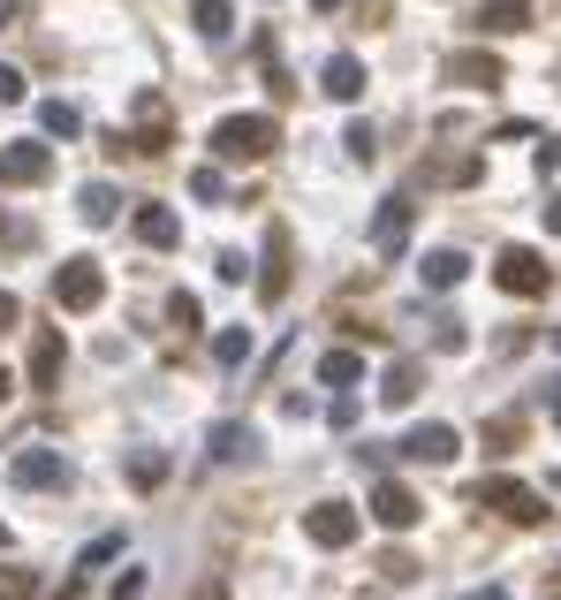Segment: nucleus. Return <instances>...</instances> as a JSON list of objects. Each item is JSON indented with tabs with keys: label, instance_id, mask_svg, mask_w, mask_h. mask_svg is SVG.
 <instances>
[{
	"label": "nucleus",
	"instance_id": "obj_30",
	"mask_svg": "<svg viewBox=\"0 0 561 600\" xmlns=\"http://www.w3.org/2000/svg\"><path fill=\"white\" fill-rule=\"evenodd\" d=\"M470 334H463V319H432V350H463Z\"/></svg>",
	"mask_w": 561,
	"mask_h": 600
},
{
	"label": "nucleus",
	"instance_id": "obj_23",
	"mask_svg": "<svg viewBox=\"0 0 561 600\" xmlns=\"http://www.w3.org/2000/svg\"><path fill=\"white\" fill-rule=\"evenodd\" d=\"M159 479H167V456H159V449H138V456H130V486H138V494H152Z\"/></svg>",
	"mask_w": 561,
	"mask_h": 600
},
{
	"label": "nucleus",
	"instance_id": "obj_17",
	"mask_svg": "<svg viewBox=\"0 0 561 600\" xmlns=\"http://www.w3.org/2000/svg\"><path fill=\"white\" fill-rule=\"evenodd\" d=\"M138 236L152 244V251H175V244H182V221H175L167 205H144V213H138Z\"/></svg>",
	"mask_w": 561,
	"mask_h": 600
},
{
	"label": "nucleus",
	"instance_id": "obj_19",
	"mask_svg": "<svg viewBox=\"0 0 561 600\" xmlns=\"http://www.w3.org/2000/svg\"><path fill=\"white\" fill-rule=\"evenodd\" d=\"M470 274V259L463 251H425V290H455Z\"/></svg>",
	"mask_w": 561,
	"mask_h": 600
},
{
	"label": "nucleus",
	"instance_id": "obj_15",
	"mask_svg": "<svg viewBox=\"0 0 561 600\" xmlns=\"http://www.w3.org/2000/svg\"><path fill=\"white\" fill-rule=\"evenodd\" d=\"M418 357H395V365H387V380H380V403H387V411H410V403H418Z\"/></svg>",
	"mask_w": 561,
	"mask_h": 600
},
{
	"label": "nucleus",
	"instance_id": "obj_9",
	"mask_svg": "<svg viewBox=\"0 0 561 600\" xmlns=\"http://www.w3.org/2000/svg\"><path fill=\"white\" fill-rule=\"evenodd\" d=\"M288 251H296V244H288V221H274V228H266V267H259V297L266 304L288 297Z\"/></svg>",
	"mask_w": 561,
	"mask_h": 600
},
{
	"label": "nucleus",
	"instance_id": "obj_12",
	"mask_svg": "<svg viewBox=\"0 0 561 600\" xmlns=\"http://www.w3.org/2000/svg\"><path fill=\"white\" fill-rule=\"evenodd\" d=\"M447 77H455V84H470V92H493V84H509L501 54H447Z\"/></svg>",
	"mask_w": 561,
	"mask_h": 600
},
{
	"label": "nucleus",
	"instance_id": "obj_7",
	"mask_svg": "<svg viewBox=\"0 0 561 600\" xmlns=\"http://www.w3.org/2000/svg\"><path fill=\"white\" fill-rule=\"evenodd\" d=\"M372 517H380L387 532H410L425 509H418V494H410L403 479H380V486H372Z\"/></svg>",
	"mask_w": 561,
	"mask_h": 600
},
{
	"label": "nucleus",
	"instance_id": "obj_4",
	"mask_svg": "<svg viewBox=\"0 0 561 600\" xmlns=\"http://www.w3.org/2000/svg\"><path fill=\"white\" fill-rule=\"evenodd\" d=\"M99 297H107L99 259H61V274H53V304H61V311H92Z\"/></svg>",
	"mask_w": 561,
	"mask_h": 600
},
{
	"label": "nucleus",
	"instance_id": "obj_32",
	"mask_svg": "<svg viewBox=\"0 0 561 600\" xmlns=\"http://www.w3.org/2000/svg\"><path fill=\"white\" fill-rule=\"evenodd\" d=\"M167 319H175L182 334H198V297H175V304H167Z\"/></svg>",
	"mask_w": 561,
	"mask_h": 600
},
{
	"label": "nucleus",
	"instance_id": "obj_40",
	"mask_svg": "<svg viewBox=\"0 0 561 600\" xmlns=\"http://www.w3.org/2000/svg\"><path fill=\"white\" fill-rule=\"evenodd\" d=\"M0 396H8V373H0Z\"/></svg>",
	"mask_w": 561,
	"mask_h": 600
},
{
	"label": "nucleus",
	"instance_id": "obj_29",
	"mask_svg": "<svg viewBox=\"0 0 561 600\" xmlns=\"http://www.w3.org/2000/svg\"><path fill=\"white\" fill-rule=\"evenodd\" d=\"M342 145H349V160H372L380 138H372V122H349V138H342Z\"/></svg>",
	"mask_w": 561,
	"mask_h": 600
},
{
	"label": "nucleus",
	"instance_id": "obj_33",
	"mask_svg": "<svg viewBox=\"0 0 561 600\" xmlns=\"http://www.w3.org/2000/svg\"><path fill=\"white\" fill-rule=\"evenodd\" d=\"M138 593H144V570H130V578L115 586V600H138Z\"/></svg>",
	"mask_w": 561,
	"mask_h": 600
},
{
	"label": "nucleus",
	"instance_id": "obj_24",
	"mask_svg": "<svg viewBox=\"0 0 561 600\" xmlns=\"http://www.w3.org/2000/svg\"><path fill=\"white\" fill-rule=\"evenodd\" d=\"M38 122H46L53 138H76V130H84V115H76L69 99H46V107H38Z\"/></svg>",
	"mask_w": 561,
	"mask_h": 600
},
{
	"label": "nucleus",
	"instance_id": "obj_2",
	"mask_svg": "<svg viewBox=\"0 0 561 600\" xmlns=\"http://www.w3.org/2000/svg\"><path fill=\"white\" fill-rule=\"evenodd\" d=\"M470 502L493 509V517H509V525H547V502H539L532 486H516V479H478Z\"/></svg>",
	"mask_w": 561,
	"mask_h": 600
},
{
	"label": "nucleus",
	"instance_id": "obj_28",
	"mask_svg": "<svg viewBox=\"0 0 561 600\" xmlns=\"http://www.w3.org/2000/svg\"><path fill=\"white\" fill-rule=\"evenodd\" d=\"M190 190H198L205 205H220V198H228V183H220V167H198V175H190Z\"/></svg>",
	"mask_w": 561,
	"mask_h": 600
},
{
	"label": "nucleus",
	"instance_id": "obj_20",
	"mask_svg": "<svg viewBox=\"0 0 561 600\" xmlns=\"http://www.w3.org/2000/svg\"><path fill=\"white\" fill-rule=\"evenodd\" d=\"M76 213H84V221H92V228H107V221H115V213H122V198H115V190H107V183H84V198H76Z\"/></svg>",
	"mask_w": 561,
	"mask_h": 600
},
{
	"label": "nucleus",
	"instance_id": "obj_39",
	"mask_svg": "<svg viewBox=\"0 0 561 600\" xmlns=\"http://www.w3.org/2000/svg\"><path fill=\"white\" fill-rule=\"evenodd\" d=\"M8 15H15V0H0V23H8Z\"/></svg>",
	"mask_w": 561,
	"mask_h": 600
},
{
	"label": "nucleus",
	"instance_id": "obj_21",
	"mask_svg": "<svg viewBox=\"0 0 561 600\" xmlns=\"http://www.w3.org/2000/svg\"><path fill=\"white\" fill-rule=\"evenodd\" d=\"M319 380H326V388H349V380H365V357H357V350H326V357H319Z\"/></svg>",
	"mask_w": 561,
	"mask_h": 600
},
{
	"label": "nucleus",
	"instance_id": "obj_8",
	"mask_svg": "<svg viewBox=\"0 0 561 600\" xmlns=\"http://www.w3.org/2000/svg\"><path fill=\"white\" fill-rule=\"evenodd\" d=\"M69 479V456L61 449H23L8 463V486H61Z\"/></svg>",
	"mask_w": 561,
	"mask_h": 600
},
{
	"label": "nucleus",
	"instance_id": "obj_11",
	"mask_svg": "<svg viewBox=\"0 0 561 600\" xmlns=\"http://www.w3.org/2000/svg\"><path fill=\"white\" fill-rule=\"evenodd\" d=\"M61 327H31V388H61Z\"/></svg>",
	"mask_w": 561,
	"mask_h": 600
},
{
	"label": "nucleus",
	"instance_id": "obj_6",
	"mask_svg": "<svg viewBox=\"0 0 561 600\" xmlns=\"http://www.w3.org/2000/svg\"><path fill=\"white\" fill-rule=\"evenodd\" d=\"M46 175H53V152L46 145H31V138H23V145H0V183L31 190V183H46Z\"/></svg>",
	"mask_w": 561,
	"mask_h": 600
},
{
	"label": "nucleus",
	"instance_id": "obj_1",
	"mask_svg": "<svg viewBox=\"0 0 561 600\" xmlns=\"http://www.w3.org/2000/svg\"><path fill=\"white\" fill-rule=\"evenodd\" d=\"M274 145H280V130L266 122V115H228V122L213 130V152H220V160H236V167H251V160H266Z\"/></svg>",
	"mask_w": 561,
	"mask_h": 600
},
{
	"label": "nucleus",
	"instance_id": "obj_35",
	"mask_svg": "<svg viewBox=\"0 0 561 600\" xmlns=\"http://www.w3.org/2000/svg\"><path fill=\"white\" fill-rule=\"evenodd\" d=\"M547 228H554V236H561V190H554V198H547Z\"/></svg>",
	"mask_w": 561,
	"mask_h": 600
},
{
	"label": "nucleus",
	"instance_id": "obj_37",
	"mask_svg": "<svg viewBox=\"0 0 561 600\" xmlns=\"http://www.w3.org/2000/svg\"><path fill=\"white\" fill-rule=\"evenodd\" d=\"M463 600H509V593L501 586H478V593H463Z\"/></svg>",
	"mask_w": 561,
	"mask_h": 600
},
{
	"label": "nucleus",
	"instance_id": "obj_3",
	"mask_svg": "<svg viewBox=\"0 0 561 600\" xmlns=\"http://www.w3.org/2000/svg\"><path fill=\"white\" fill-rule=\"evenodd\" d=\"M493 282H501L509 297H547V290H554V267H547L539 251L509 244V251H501V267H493Z\"/></svg>",
	"mask_w": 561,
	"mask_h": 600
},
{
	"label": "nucleus",
	"instance_id": "obj_22",
	"mask_svg": "<svg viewBox=\"0 0 561 600\" xmlns=\"http://www.w3.org/2000/svg\"><path fill=\"white\" fill-rule=\"evenodd\" d=\"M190 23H198L205 38H228V23H236V8H228V0H198V8H190Z\"/></svg>",
	"mask_w": 561,
	"mask_h": 600
},
{
	"label": "nucleus",
	"instance_id": "obj_31",
	"mask_svg": "<svg viewBox=\"0 0 561 600\" xmlns=\"http://www.w3.org/2000/svg\"><path fill=\"white\" fill-rule=\"evenodd\" d=\"M380 578H387V586H410L418 563H410V555H380Z\"/></svg>",
	"mask_w": 561,
	"mask_h": 600
},
{
	"label": "nucleus",
	"instance_id": "obj_26",
	"mask_svg": "<svg viewBox=\"0 0 561 600\" xmlns=\"http://www.w3.org/2000/svg\"><path fill=\"white\" fill-rule=\"evenodd\" d=\"M516 442H524V419H493V426H486V449L493 456H509Z\"/></svg>",
	"mask_w": 561,
	"mask_h": 600
},
{
	"label": "nucleus",
	"instance_id": "obj_5",
	"mask_svg": "<svg viewBox=\"0 0 561 600\" xmlns=\"http://www.w3.org/2000/svg\"><path fill=\"white\" fill-rule=\"evenodd\" d=\"M303 540L311 548H349L357 540V509L349 502H311L303 509Z\"/></svg>",
	"mask_w": 561,
	"mask_h": 600
},
{
	"label": "nucleus",
	"instance_id": "obj_10",
	"mask_svg": "<svg viewBox=\"0 0 561 600\" xmlns=\"http://www.w3.org/2000/svg\"><path fill=\"white\" fill-rule=\"evenodd\" d=\"M403 244H410V198H387L380 221H372V251L380 259H403Z\"/></svg>",
	"mask_w": 561,
	"mask_h": 600
},
{
	"label": "nucleus",
	"instance_id": "obj_16",
	"mask_svg": "<svg viewBox=\"0 0 561 600\" xmlns=\"http://www.w3.org/2000/svg\"><path fill=\"white\" fill-rule=\"evenodd\" d=\"M532 23V0H486L478 8V31H493V38H509V31H524Z\"/></svg>",
	"mask_w": 561,
	"mask_h": 600
},
{
	"label": "nucleus",
	"instance_id": "obj_13",
	"mask_svg": "<svg viewBox=\"0 0 561 600\" xmlns=\"http://www.w3.org/2000/svg\"><path fill=\"white\" fill-rule=\"evenodd\" d=\"M319 84H326V99L349 107V99H365V61H357V54H334V61L319 69Z\"/></svg>",
	"mask_w": 561,
	"mask_h": 600
},
{
	"label": "nucleus",
	"instance_id": "obj_27",
	"mask_svg": "<svg viewBox=\"0 0 561 600\" xmlns=\"http://www.w3.org/2000/svg\"><path fill=\"white\" fill-rule=\"evenodd\" d=\"M38 593V578H31V570H15V563H8V570H0V600H31Z\"/></svg>",
	"mask_w": 561,
	"mask_h": 600
},
{
	"label": "nucleus",
	"instance_id": "obj_18",
	"mask_svg": "<svg viewBox=\"0 0 561 600\" xmlns=\"http://www.w3.org/2000/svg\"><path fill=\"white\" fill-rule=\"evenodd\" d=\"M213 456H220V463H251V456H259V434L228 419V426H213Z\"/></svg>",
	"mask_w": 561,
	"mask_h": 600
},
{
	"label": "nucleus",
	"instance_id": "obj_34",
	"mask_svg": "<svg viewBox=\"0 0 561 600\" xmlns=\"http://www.w3.org/2000/svg\"><path fill=\"white\" fill-rule=\"evenodd\" d=\"M15 319H23V311H15V297L0 290V327H15Z\"/></svg>",
	"mask_w": 561,
	"mask_h": 600
},
{
	"label": "nucleus",
	"instance_id": "obj_38",
	"mask_svg": "<svg viewBox=\"0 0 561 600\" xmlns=\"http://www.w3.org/2000/svg\"><path fill=\"white\" fill-rule=\"evenodd\" d=\"M311 8H319V15H334V8H342V0H311Z\"/></svg>",
	"mask_w": 561,
	"mask_h": 600
},
{
	"label": "nucleus",
	"instance_id": "obj_14",
	"mask_svg": "<svg viewBox=\"0 0 561 600\" xmlns=\"http://www.w3.org/2000/svg\"><path fill=\"white\" fill-rule=\"evenodd\" d=\"M455 449H463V442H455V426H418V434L403 442L410 463H455Z\"/></svg>",
	"mask_w": 561,
	"mask_h": 600
},
{
	"label": "nucleus",
	"instance_id": "obj_36",
	"mask_svg": "<svg viewBox=\"0 0 561 600\" xmlns=\"http://www.w3.org/2000/svg\"><path fill=\"white\" fill-rule=\"evenodd\" d=\"M547 411H554V419H561V380H547Z\"/></svg>",
	"mask_w": 561,
	"mask_h": 600
},
{
	"label": "nucleus",
	"instance_id": "obj_25",
	"mask_svg": "<svg viewBox=\"0 0 561 600\" xmlns=\"http://www.w3.org/2000/svg\"><path fill=\"white\" fill-rule=\"evenodd\" d=\"M213 357H220V365H243V357H251V327H220Z\"/></svg>",
	"mask_w": 561,
	"mask_h": 600
},
{
	"label": "nucleus",
	"instance_id": "obj_41",
	"mask_svg": "<svg viewBox=\"0 0 561 600\" xmlns=\"http://www.w3.org/2000/svg\"><path fill=\"white\" fill-rule=\"evenodd\" d=\"M554 350H561V327H554Z\"/></svg>",
	"mask_w": 561,
	"mask_h": 600
}]
</instances>
